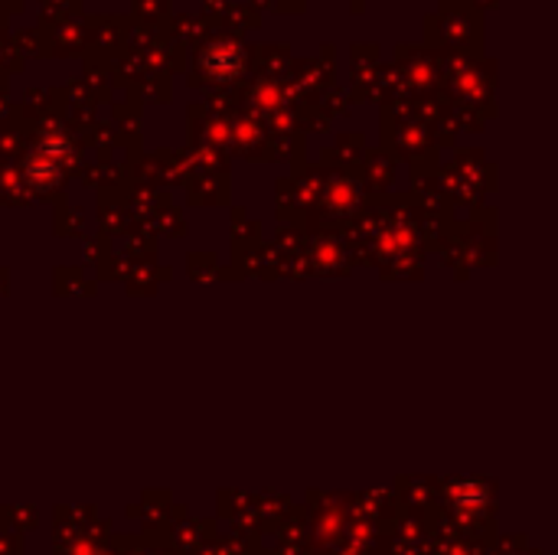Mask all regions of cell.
Wrapping results in <instances>:
<instances>
[{"label": "cell", "mask_w": 558, "mask_h": 555, "mask_svg": "<svg viewBox=\"0 0 558 555\" xmlns=\"http://www.w3.org/2000/svg\"><path fill=\"white\" fill-rule=\"evenodd\" d=\"M92 555H105V553H92Z\"/></svg>", "instance_id": "1"}]
</instances>
